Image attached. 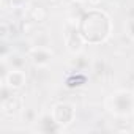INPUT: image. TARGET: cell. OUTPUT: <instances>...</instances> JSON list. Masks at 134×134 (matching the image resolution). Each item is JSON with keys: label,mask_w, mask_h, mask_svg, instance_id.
Wrapping results in <instances>:
<instances>
[{"label": "cell", "mask_w": 134, "mask_h": 134, "mask_svg": "<svg viewBox=\"0 0 134 134\" xmlns=\"http://www.w3.org/2000/svg\"><path fill=\"white\" fill-rule=\"evenodd\" d=\"M79 30H81L85 43L98 44V43H104L109 38L110 30H112V22L106 13L90 11L82 18V21L79 24Z\"/></svg>", "instance_id": "6da1fadb"}, {"label": "cell", "mask_w": 134, "mask_h": 134, "mask_svg": "<svg viewBox=\"0 0 134 134\" xmlns=\"http://www.w3.org/2000/svg\"><path fill=\"white\" fill-rule=\"evenodd\" d=\"M107 109L118 117L134 114V93L129 90H117L107 98Z\"/></svg>", "instance_id": "7a4b0ae2"}, {"label": "cell", "mask_w": 134, "mask_h": 134, "mask_svg": "<svg viewBox=\"0 0 134 134\" xmlns=\"http://www.w3.org/2000/svg\"><path fill=\"white\" fill-rule=\"evenodd\" d=\"M63 40H65V46L71 54H81L85 44V40L79 30V24L77 22H71L68 21L65 25V33H63Z\"/></svg>", "instance_id": "3957f363"}, {"label": "cell", "mask_w": 134, "mask_h": 134, "mask_svg": "<svg viewBox=\"0 0 134 134\" xmlns=\"http://www.w3.org/2000/svg\"><path fill=\"white\" fill-rule=\"evenodd\" d=\"M52 117L54 120L62 126H68L74 121V117H76V107L71 104V103H66V101H60L57 104H54L52 107Z\"/></svg>", "instance_id": "277c9868"}, {"label": "cell", "mask_w": 134, "mask_h": 134, "mask_svg": "<svg viewBox=\"0 0 134 134\" xmlns=\"http://www.w3.org/2000/svg\"><path fill=\"white\" fill-rule=\"evenodd\" d=\"M29 58L35 66H47L54 58V52L49 46H33L29 51Z\"/></svg>", "instance_id": "5b68a950"}, {"label": "cell", "mask_w": 134, "mask_h": 134, "mask_svg": "<svg viewBox=\"0 0 134 134\" xmlns=\"http://www.w3.org/2000/svg\"><path fill=\"white\" fill-rule=\"evenodd\" d=\"M3 82L10 90H21L25 85V73L22 70H16L11 68L5 76H3Z\"/></svg>", "instance_id": "8992f818"}, {"label": "cell", "mask_w": 134, "mask_h": 134, "mask_svg": "<svg viewBox=\"0 0 134 134\" xmlns=\"http://www.w3.org/2000/svg\"><path fill=\"white\" fill-rule=\"evenodd\" d=\"M21 109H22V98H19V96H3V99H2V114L3 115L13 117Z\"/></svg>", "instance_id": "52a82bcc"}, {"label": "cell", "mask_w": 134, "mask_h": 134, "mask_svg": "<svg viewBox=\"0 0 134 134\" xmlns=\"http://www.w3.org/2000/svg\"><path fill=\"white\" fill-rule=\"evenodd\" d=\"M29 16L33 22H43L47 19V10L43 7H33V8H30Z\"/></svg>", "instance_id": "ba28073f"}, {"label": "cell", "mask_w": 134, "mask_h": 134, "mask_svg": "<svg viewBox=\"0 0 134 134\" xmlns=\"http://www.w3.org/2000/svg\"><path fill=\"white\" fill-rule=\"evenodd\" d=\"M3 62H8L11 68H16V70H22L24 65H25V58L21 57L19 54H13V52H11L10 58H7V60H3Z\"/></svg>", "instance_id": "9c48e42d"}, {"label": "cell", "mask_w": 134, "mask_h": 134, "mask_svg": "<svg viewBox=\"0 0 134 134\" xmlns=\"http://www.w3.org/2000/svg\"><path fill=\"white\" fill-rule=\"evenodd\" d=\"M84 82H85V76L82 73L71 74L68 79H66V85L68 87H81V85H84Z\"/></svg>", "instance_id": "30bf717a"}, {"label": "cell", "mask_w": 134, "mask_h": 134, "mask_svg": "<svg viewBox=\"0 0 134 134\" xmlns=\"http://www.w3.org/2000/svg\"><path fill=\"white\" fill-rule=\"evenodd\" d=\"M10 5L13 10H19V8H24L27 0H3V5Z\"/></svg>", "instance_id": "8fae6325"}, {"label": "cell", "mask_w": 134, "mask_h": 134, "mask_svg": "<svg viewBox=\"0 0 134 134\" xmlns=\"http://www.w3.org/2000/svg\"><path fill=\"white\" fill-rule=\"evenodd\" d=\"M125 32H126V35L134 41V18L126 21V24H125Z\"/></svg>", "instance_id": "7c38bea8"}, {"label": "cell", "mask_w": 134, "mask_h": 134, "mask_svg": "<svg viewBox=\"0 0 134 134\" xmlns=\"http://www.w3.org/2000/svg\"><path fill=\"white\" fill-rule=\"evenodd\" d=\"M30 29H32V25H30L29 22H25V21H24V22L21 24V32H22V33H27Z\"/></svg>", "instance_id": "4fadbf2b"}, {"label": "cell", "mask_w": 134, "mask_h": 134, "mask_svg": "<svg viewBox=\"0 0 134 134\" xmlns=\"http://www.w3.org/2000/svg\"><path fill=\"white\" fill-rule=\"evenodd\" d=\"M2 36H3V38L8 36V24H7V22L2 24Z\"/></svg>", "instance_id": "5bb4252c"}, {"label": "cell", "mask_w": 134, "mask_h": 134, "mask_svg": "<svg viewBox=\"0 0 134 134\" xmlns=\"http://www.w3.org/2000/svg\"><path fill=\"white\" fill-rule=\"evenodd\" d=\"M87 2H88V5L90 7H98V5H101V0H87Z\"/></svg>", "instance_id": "9a60e30c"}, {"label": "cell", "mask_w": 134, "mask_h": 134, "mask_svg": "<svg viewBox=\"0 0 134 134\" xmlns=\"http://www.w3.org/2000/svg\"><path fill=\"white\" fill-rule=\"evenodd\" d=\"M47 2H49V3H52V5H54V3H57V2H60V0H47Z\"/></svg>", "instance_id": "2e32d148"}, {"label": "cell", "mask_w": 134, "mask_h": 134, "mask_svg": "<svg viewBox=\"0 0 134 134\" xmlns=\"http://www.w3.org/2000/svg\"><path fill=\"white\" fill-rule=\"evenodd\" d=\"M76 2H85V0H76Z\"/></svg>", "instance_id": "e0dca14e"}]
</instances>
